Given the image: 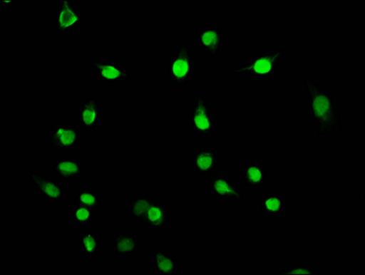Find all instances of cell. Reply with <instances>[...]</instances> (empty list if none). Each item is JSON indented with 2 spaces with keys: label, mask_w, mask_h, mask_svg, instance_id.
Segmentation results:
<instances>
[{
  "label": "cell",
  "mask_w": 365,
  "mask_h": 275,
  "mask_svg": "<svg viewBox=\"0 0 365 275\" xmlns=\"http://www.w3.org/2000/svg\"><path fill=\"white\" fill-rule=\"evenodd\" d=\"M301 81L309 101V117L316 125L317 135L331 136L335 131H344V123L331 91L307 73L301 76Z\"/></svg>",
  "instance_id": "1"
},
{
  "label": "cell",
  "mask_w": 365,
  "mask_h": 275,
  "mask_svg": "<svg viewBox=\"0 0 365 275\" xmlns=\"http://www.w3.org/2000/svg\"><path fill=\"white\" fill-rule=\"evenodd\" d=\"M287 50L258 52L241 66L233 67L232 73H246L259 81H270L279 71L281 61L287 57Z\"/></svg>",
  "instance_id": "2"
},
{
  "label": "cell",
  "mask_w": 365,
  "mask_h": 275,
  "mask_svg": "<svg viewBox=\"0 0 365 275\" xmlns=\"http://www.w3.org/2000/svg\"><path fill=\"white\" fill-rule=\"evenodd\" d=\"M217 123L214 120L212 104L203 95H197L190 107V129L202 140L212 139Z\"/></svg>",
  "instance_id": "3"
},
{
  "label": "cell",
  "mask_w": 365,
  "mask_h": 275,
  "mask_svg": "<svg viewBox=\"0 0 365 275\" xmlns=\"http://www.w3.org/2000/svg\"><path fill=\"white\" fill-rule=\"evenodd\" d=\"M194 63L192 60V46L190 43L179 46L174 56L169 60L168 72L170 81L176 88H182L190 82Z\"/></svg>",
  "instance_id": "4"
},
{
  "label": "cell",
  "mask_w": 365,
  "mask_h": 275,
  "mask_svg": "<svg viewBox=\"0 0 365 275\" xmlns=\"http://www.w3.org/2000/svg\"><path fill=\"white\" fill-rule=\"evenodd\" d=\"M82 11L72 0H61L53 19V30L59 36H67L81 27Z\"/></svg>",
  "instance_id": "5"
},
{
  "label": "cell",
  "mask_w": 365,
  "mask_h": 275,
  "mask_svg": "<svg viewBox=\"0 0 365 275\" xmlns=\"http://www.w3.org/2000/svg\"><path fill=\"white\" fill-rule=\"evenodd\" d=\"M81 131L78 125L53 124L48 134V145L58 151H70L81 146Z\"/></svg>",
  "instance_id": "6"
},
{
  "label": "cell",
  "mask_w": 365,
  "mask_h": 275,
  "mask_svg": "<svg viewBox=\"0 0 365 275\" xmlns=\"http://www.w3.org/2000/svg\"><path fill=\"white\" fill-rule=\"evenodd\" d=\"M30 183L36 187L37 196L41 199L58 203L66 197V185L59 179L31 171Z\"/></svg>",
  "instance_id": "7"
},
{
  "label": "cell",
  "mask_w": 365,
  "mask_h": 275,
  "mask_svg": "<svg viewBox=\"0 0 365 275\" xmlns=\"http://www.w3.org/2000/svg\"><path fill=\"white\" fill-rule=\"evenodd\" d=\"M191 168L200 177H214L220 172V152L200 147L191 155Z\"/></svg>",
  "instance_id": "8"
},
{
  "label": "cell",
  "mask_w": 365,
  "mask_h": 275,
  "mask_svg": "<svg viewBox=\"0 0 365 275\" xmlns=\"http://www.w3.org/2000/svg\"><path fill=\"white\" fill-rule=\"evenodd\" d=\"M89 63L95 69L98 81H130L133 75L115 59L91 58Z\"/></svg>",
  "instance_id": "9"
},
{
  "label": "cell",
  "mask_w": 365,
  "mask_h": 275,
  "mask_svg": "<svg viewBox=\"0 0 365 275\" xmlns=\"http://www.w3.org/2000/svg\"><path fill=\"white\" fill-rule=\"evenodd\" d=\"M80 126L83 131L94 133L103 120V103L89 95L80 107Z\"/></svg>",
  "instance_id": "10"
},
{
  "label": "cell",
  "mask_w": 365,
  "mask_h": 275,
  "mask_svg": "<svg viewBox=\"0 0 365 275\" xmlns=\"http://www.w3.org/2000/svg\"><path fill=\"white\" fill-rule=\"evenodd\" d=\"M222 41L223 36L219 27L200 28L198 31V49L206 54L209 59L219 58Z\"/></svg>",
  "instance_id": "11"
},
{
  "label": "cell",
  "mask_w": 365,
  "mask_h": 275,
  "mask_svg": "<svg viewBox=\"0 0 365 275\" xmlns=\"http://www.w3.org/2000/svg\"><path fill=\"white\" fill-rule=\"evenodd\" d=\"M211 192L213 197L219 200H237L245 199V194L242 193L238 185L235 184L233 179L226 177L222 174L214 175L210 180Z\"/></svg>",
  "instance_id": "12"
},
{
  "label": "cell",
  "mask_w": 365,
  "mask_h": 275,
  "mask_svg": "<svg viewBox=\"0 0 365 275\" xmlns=\"http://www.w3.org/2000/svg\"><path fill=\"white\" fill-rule=\"evenodd\" d=\"M243 184L251 191L264 190V184L267 182V172L264 162H242Z\"/></svg>",
  "instance_id": "13"
},
{
  "label": "cell",
  "mask_w": 365,
  "mask_h": 275,
  "mask_svg": "<svg viewBox=\"0 0 365 275\" xmlns=\"http://www.w3.org/2000/svg\"><path fill=\"white\" fill-rule=\"evenodd\" d=\"M139 222L152 229H168L169 227V207L166 204L153 200L147 207Z\"/></svg>",
  "instance_id": "14"
},
{
  "label": "cell",
  "mask_w": 365,
  "mask_h": 275,
  "mask_svg": "<svg viewBox=\"0 0 365 275\" xmlns=\"http://www.w3.org/2000/svg\"><path fill=\"white\" fill-rule=\"evenodd\" d=\"M84 160H76L75 158H62L53 161V170L56 177L63 182H73L76 179H80L84 175Z\"/></svg>",
  "instance_id": "15"
},
{
  "label": "cell",
  "mask_w": 365,
  "mask_h": 275,
  "mask_svg": "<svg viewBox=\"0 0 365 275\" xmlns=\"http://www.w3.org/2000/svg\"><path fill=\"white\" fill-rule=\"evenodd\" d=\"M111 249L114 254L120 257H130L140 249V237L134 233H125L117 230L111 235Z\"/></svg>",
  "instance_id": "16"
},
{
  "label": "cell",
  "mask_w": 365,
  "mask_h": 275,
  "mask_svg": "<svg viewBox=\"0 0 365 275\" xmlns=\"http://www.w3.org/2000/svg\"><path fill=\"white\" fill-rule=\"evenodd\" d=\"M287 212V200L277 191H267L262 200V213L270 219L283 215Z\"/></svg>",
  "instance_id": "17"
},
{
  "label": "cell",
  "mask_w": 365,
  "mask_h": 275,
  "mask_svg": "<svg viewBox=\"0 0 365 275\" xmlns=\"http://www.w3.org/2000/svg\"><path fill=\"white\" fill-rule=\"evenodd\" d=\"M153 264L155 273L158 274H175L179 271L178 257L170 254L168 249H155L153 255Z\"/></svg>",
  "instance_id": "18"
},
{
  "label": "cell",
  "mask_w": 365,
  "mask_h": 275,
  "mask_svg": "<svg viewBox=\"0 0 365 275\" xmlns=\"http://www.w3.org/2000/svg\"><path fill=\"white\" fill-rule=\"evenodd\" d=\"M76 204L91 207L96 212L101 213L103 211V201L96 191L78 190L73 194Z\"/></svg>",
  "instance_id": "19"
},
{
  "label": "cell",
  "mask_w": 365,
  "mask_h": 275,
  "mask_svg": "<svg viewBox=\"0 0 365 275\" xmlns=\"http://www.w3.org/2000/svg\"><path fill=\"white\" fill-rule=\"evenodd\" d=\"M96 211L91 207L76 204L72 209V220L76 228L91 226L96 219Z\"/></svg>",
  "instance_id": "20"
},
{
  "label": "cell",
  "mask_w": 365,
  "mask_h": 275,
  "mask_svg": "<svg viewBox=\"0 0 365 275\" xmlns=\"http://www.w3.org/2000/svg\"><path fill=\"white\" fill-rule=\"evenodd\" d=\"M103 248L97 235L88 234L81 232V254L83 257H95Z\"/></svg>",
  "instance_id": "21"
},
{
  "label": "cell",
  "mask_w": 365,
  "mask_h": 275,
  "mask_svg": "<svg viewBox=\"0 0 365 275\" xmlns=\"http://www.w3.org/2000/svg\"><path fill=\"white\" fill-rule=\"evenodd\" d=\"M155 200L152 197H134L130 201V216L139 222L149 204Z\"/></svg>",
  "instance_id": "22"
},
{
  "label": "cell",
  "mask_w": 365,
  "mask_h": 275,
  "mask_svg": "<svg viewBox=\"0 0 365 275\" xmlns=\"http://www.w3.org/2000/svg\"><path fill=\"white\" fill-rule=\"evenodd\" d=\"M279 274H317V268L313 264H288L287 268L279 271Z\"/></svg>",
  "instance_id": "23"
},
{
  "label": "cell",
  "mask_w": 365,
  "mask_h": 275,
  "mask_svg": "<svg viewBox=\"0 0 365 275\" xmlns=\"http://www.w3.org/2000/svg\"><path fill=\"white\" fill-rule=\"evenodd\" d=\"M361 198H363V191L361 192V196H360Z\"/></svg>",
  "instance_id": "24"
}]
</instances>
